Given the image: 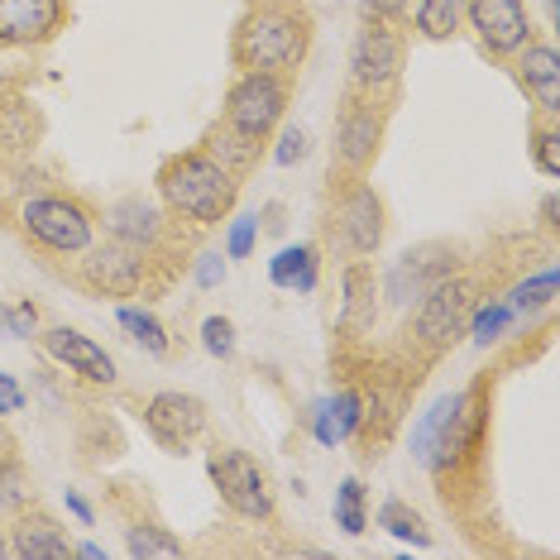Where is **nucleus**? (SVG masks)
Masks as SVG:
<instances>
[{"instance_id": "f257e3e1", "label": "nucleus", "mask_w": 560, "mask_h": 560, "mask_svg": "<svg viewBox=\"0 0 560 560\" xmlns=\"http://www.w3.org/2000/svg\"><path fill=\"white\" fill-rule=\"evenodd\" d=\"M159 201L163 211L187 225H221L240 207V177L225 168L211 149H187V154L163 159L159 168Z\"/></svg>"}, {"instance_id": "f03ea898", "label": "nucleus", "mask_w": 560, "mask_h": 560, "mask_svg": "<svg viewBox=\"0 0 560 560\" xmlns=\"http://www.w3.org/2000/svg\"><path fill=\"white\" fill-rule=\"evenodd\" d=\"M312 54V15L298 0H259L245 20L235 24L231 58L240 72H292Z\"/></svg>"}, {"instance_id": "7ed1b4c3", "label": "nucleus", "mask_w": 560, "mask_h": 560, "mask_svg": "<svg viewBox=\"0 0 560 560\" xmlns=\"http://www.w3.org/2000/svg\"><path fill=\"white\" fill-rule=\"evenodd\" d=\"M20 231L34 249L58 254V259H78L96 240V211L68 192H39L20 201Z\"/></svg>"}, {"instance_id": "20e7f679", "label": "nucleus", "mask_w": 560, "mask_h": 560, "mask_svg": "<svg viewBox=\"0 0 560 560\" xmlns=\"http://www.w3.org/2000/svg\"><path fill=\"white\" fill-rule=\"evenodd\" d=\"M288 96H292V86L278 72H240L231 82V92H225L221 125L264 149L288 116Z\"/></svg>"}, {"instance_id": "39448f33", "label": "nucleus", "mask_w": 560, "mask_h": 560, "mask_svg": "<svg viewBox=\"0 0 560 560\" xmlns=\"http://www.w3.org/2000/svg\"><path fill=\"white\" fill-rule=\"evenodd\" d=\"M475 302H479V278L451 269L422 292V302H417L412 340L422 350H431V354L451 350L455 340H460V330L469 322V312H475Z\"/></svg>"}, {"instance_id": "423d86ee", "label": "nucleus", "mask_w": 560, "mask_h": 560, "mask_svg": "<svg viewBox=\"0 0 560 560\" xmlns=\"http://www.w3.org/2000/svg\"><path fill=\"white\" fill-rule=\"evenodd\" d=\"M207 475L221 493V503L231 508L235 517L245 522H273L278 517V499H273V483L269 469L254 460L249 451H235V445H215L207 455Z\"/></svg>"}, {"instance_id": "0eeeda50", "label": "nucleus", "mask_w": 560, "mask_h": 560, "mask_svg": "<svg viewBox=\"0 0 560 560\" xmlns=\"http://www.w3.org/2000/svg\"><path fill=\"white\" fill-rule=\"evenodd\" d=\"M402 62H407V39L398 24L388 20H364L360 39L350 48V92L393 101L402 82Z\"/></svg>"}, {"instance_id": "6e6552de", "label": "nucleus", "mask_w": 560, "mask_h": 560, "mask_svg": "<svg viewBox=\"0 0 560 560\" xmlns=\"http://www.w3.org/2000/svg\"><path fill=\"white\" fill-rule=\"evenodd\" d=\"M384 135H388V101L350 92V101L336 116V168L346 177H364L374 168L378 149H384Z\"/></svg>"}, {"instance_id": "1a4fd4ad", "label": "nucleus", "mask_w": 560, "mask_h": 560, "mask_svg": "<svg viewBox=\"0 0 560 560\" xmlns=\"http://www.w3.org/2000/svg\"><path fill=\"white\" fill-rule=\"evenodd\" d=\"M465 30H475V39L489 58H517L522 48L537 39L527 0H469Z\"/></svg>"}, {"instance_id": "9d476101", "label": "nucleus", "mask_w": 560, "mask_h": 560, "mask_svg": "<svg viewBox=\"0 0 560 560\" xmlns=\"http://www.w3.org/2000/svg\"><path fill=\"white\" fill-rule=\"evenodd\" d=\"M78 264H82V283L101 292V298H135L149 273V254L120 245V240H92L78 254Z\"/></svg>"}, {"instance_id": "9b49d317", "label": "nucleus", "mask_w": 560, "mask_h": 560, "mask_svg": "<svg viewBox=\"0 0 560 560\" xmlns=\"http://www.w3.org/2000/svg\"><path fill=\"white\" fill-rule=\"evenodd\" d=\"M144 427L163 451L183 455L201 431H207V402L197 393H183V388H163L144 402Z\"/></svg>"}, {"instance_id": "f8f14e48", "label": "nucleus", "mask_w": 560, "mask_h": 560, "mask_svg": "<svg viewBox=\"0 0 560 560\" xmlns=\"http://www.w3.org/2000/svg\"><path fill=\"white\" fill-rule=\"evenodd\" d=\"M336 225H340V240H346L350 254H378L388 235V207L384 197L374 192V183L364 177H350L346 197L336 201Z\"/></svg>"}, {"instance_id": "ddd939ff", "label": "nucleus", "mask_w": 560, "mask_h": 560, "mask_svg": "<svg viewBox=\"0 0 560 560\" xmlns=\"http://www.w3.org/2000/svg\"><path fill=\"white\" fill-rule=\"evenodd\" d=\"M68 30V0H0V48H39Z\"/></svg>"}, {"instance_id": "4468645a", "label": "nucleus", "mask_w": 560, "mask_h": 560, "mask_svg": "<svg viewBox=\"0 0 560 560\" xmlns=\"http://www.w3.org/2000/svg\"><path fill=\"white\" fill-rule=\"evenodd\" d=\"M10 556H20V560H72L78 546L68 541V532H62V522L54 513L24 503L15 513V527H10Z\"/></svg>"}, {"instance_id": "2eb2a0df", "label": "nucleus", "mask_w": 560, "mask_h": 560, "mask_svg": "<svg viewBox=\"0 0 560 560\" xmlns=\"http://www.w3.org/2000/svg\"><path fill=\"white\" fill-rule=\"evenodd\" d=\"M44 350L54 354V360L68 369V374H78L86 378V384H116V360L106 354V346H96L92 336H82V330H72V326H54L44 336Z\"/></svg>"}, {"instance_id": "dca6fc26", "label": "nucleus", "mask_w": 560, "mask_h": 560, "mask_svg": "<svg viewBox=\"0 0 560 560\" xmlns=\"http://www.w3.org/2000/svg\"><path fill=\"white\" fill-rule=\"evenodd\" d=\"M513 68H517V82H522V92H527V101H537L541 116L556 120L560 116V54H556V44L532 39L513 58Z\"/></svg>"}, {"instance_id": "f3484780", "label": "nucleus", "mask_w": 560, "mask_h": 560, "mask_svg": "<svg viewBox=\"0 0 560 560\" xmlns=\"http://www.w3.org/2000/svg\"><path fill=\"white\" fill-rule=\"evenodd\" d=\"M106 231H110V240H120V245L154 254L163 245V211L149 197H120L116 207L106 211Z\"/></svg>"}, {"instance_id": "a211bd4d", "label": "nucleus", "mask_w": 560, "mask_h": 560, "mask_svg": "<svg viewBox=\"0 0 560 560\" xmlns=\"http://www.w3.org/2000/svg\"><path fill=\"white\" fill-rule=\"evenodd\" d=\"M360 422H364V398L354 388H340L336 398L316 402V441H322V445L350 441Z\"/></svg>"}, {"instance_id": "6ab92c4d", "label": "nucleus", "mask_w": 560, "mask_h": 560, "mask_svg": "<svg viewBox=\"0 0 560 560\" xmlns=\"http://www.w3.org/2000/svg\"><path fill=\"white\" fill-rule=\"evenodd\" d=\"M465 10H469V0H417L412 30L431 44H445L465 30Z\"/></svg>"}, {"instance_id": "aec40b11", "label": "nucleus", "mask_w": 560, "mask_h": 560, "mask_svg": "<svg viewBox=\"0 0 560 560\" xmlns=\"http://www.w3.org/2000/svg\"><path fill=\"white\" fill-rule=\"evenodd\" d=\"M125 556H135V560H177L183 556V541H177L168 527H159V522H135V527H125Z\"/></svg>"}, {"instance_id": "412c9836", "label": "nucleus", "mask_w": 560, "mask_h": 560, "mask_svg": "<svg viewBox=\"0 0 560 560\" xmlns=\"http://www.w3.org/2000/svg\"><path fill=\"white\" fill-rule=\"evenodd\" d=\"M269 278H273L278 288L312 292L316 288V245H288V249H278V259L269 264Z\"/></svg>"}, {"instance_id": "4be33fe9", "label": "nucleus", "mask_w": 560, "mask_h": 560, "mask_svg": "<svg viewBox=\"0 0 560 560\" xmlns=\"http://www.w3.org/2000/svg\"><path fill=\"white\" fill-rule=\"evenodd\" d=\"M378 527H384L388 537L417 546V551H427V546H431V527L422 522V513H417V508H407L402 499H388L384 508H378Z\"/></svg>"}, {"instance_id": "5701e85b", "label": "nucleus", "mask_w": 560, "mask_h": 560, "mask_svg": "<svg viewBox=\"0 0 560 560\" xmlns=\"http://www.w3.org/2000/svg\"><path fill=\"white\" fill-rule=\"evenodd\" d=\"M374 269L369 264H350L346 269V326H369L374 322Z\"/></svg>"}, {"instance_id": "b1692460", "label": "nucleus", "mask_w": 560, "mask_h": 560, "mask_svg": "<svg viewBox=\"0 0 560 560\" xmlns=\"http://www.w3.org/2000/svg\"><path fill=\"white\" fill-rule=\"evenodd\" d=\"M116 322L130 330L135 346H144L149 354H154V360H163V354H168V330H163V322H159L154 312H144V307H120Z\"/></svg>"}, {"instance_id": "393cba45", "label": "nucleus", "mask_w": 560, "mask_h": 560, "mask_svg": "<svg viewBox=\"0 0 560 560\" xmlns=\"http://www.w3.org/2000/svg\"><path fill=\"white\" fill-rule=\"evenodd\" d=\"M207 149H211V154L221 159V163H225V168H231L235 177H245V173L254 168V163H259V144H249V139H240L235 130H225V125H221V130H211Z\"/></svg>"}, {"instance_id": "a878e982", "label": "nucleus", "mask_w": 560, "mask_h": 560, "mask_svg": "<svg viewBox=\"0 0 560 560\" xmlns=\"http://www.w3.org/2000/svg\"><path fill=\"white\" fill-rule=\"evenodd\" d=\"M460 402V393H445V398H436L422 412V422L412 427V455L427 465V455H431V445H436V436H441V427H445V417H451V407Z\"/></svg>"}, {"instance_id": "bb28decb", "label": "nucleus", "mask_w": 560, "mask_h": 560, "mask_svg": "<svg viewBox=\"0 0 560 560\" xmlns=\"http://www.w3.org/2000/svg\"><path fill=\"white\" fill-rule=\"evenodd\" d=\"M24 503H30V469L15 455H0V513L15 517Z\"/></svg>"}, {"instance_id": "cd10ccee", "label": "nucleus", "mask_w": 560, "mask_h": 560, "mask_svg": "<svg viewBox=\"0 0 560 560\" xmlns=\"http://www.w3.org/2000/svg\"><path fill=\"white\" fill-rule=\"evenodd\" d=\"M336 522H340V532H346V537H360V532L369 527V517H364V483L360 479H346L336 489Z\"/></svg>"}, {"instance_id": "c85d7f7f", "label": "nucleus", "mask_w": 560, "mask_h": 560, "mask_svg": "<svg viewBox=\"0 0 560 560\" xmlns=\"http://www.w3.org/2000/svg\"><path fill=\"white\" fill-rule=\"evenodd\" d=\"M551 298H556V269H541V273L522 278V283L513 288V302H508V307L513 312H541V307H551Z\"/></svg>"}, {"instance_id": "c756f323", "label": "nucleus", "mask_w": 560, "mask_h": 560, "mask_svg": "<svg viewBox=\"0 0 560 560\" xmlns=\"http://www.w3.org/2000/svg\"><path fill=\"white\" fill-rule=\"evenodd\" d=\"M508 322H513V307L508 302H489V307H479V312H469V336L479 340V346H489V340H499L503 330H508Z\"/></svg>"}, {"instance_id": "7c9ffc66", "label": "nucleus", "mask_w": 560, "mask_h": 560, "mask_svg": "<svg viewBox=\"0 0 560 560\" xmlns=\"http://www.w3.org/2000/svg\"><path fill=\"white\" fill-rule=\"evenodd\" d=\"M532 159H537V168L546 177H560V130L556 120H546L537 135H532Z\"/></svg>"}, {"instance_id": "2f4dec72", "label": "nucleus", "mask_w": 560, "mask_h": 560, "mask_svg": "<svg viewBox=\"0 0 560 560\" xmlns=\"http://www.w3.org/2000/svg\"><path fill=\"white\" fill-rule=\"evenodd\" d=\"M201 346H207L215 360H231L235 354V322L231 316H207V322H201Z\"/></svg>"}, {"instance_id": "473e14b6", "label": "nucleus", "mask_w": 560, "mask_h": 560, "mask_svg": "<svg viewBox=\"0 0 560 560\" xmlns=\"http://www.w3.org/2000/svg\"><path fill=\"white\" fill-rule=\"evenodd\" d=\"M254 235H259V215H240V221H231V235H225V254H231V259H249Z\"/></svg>"}, {"instance_id": "72a5a7b5", "label": "nucleus", "mask_w": 560, "mask_h": 560, "mask_svg": "<svg viewBox=\"0 0 560 560\" xmlns=\"http://www.w3.org/2000/svg\"><path fill=\"white\" fill-rule=\"evenodd\" d=\"M273 159L283 163V168H288V163H298V159H307V135H302V130H283V135H278Z\"/></svg>"}, {"instance_id": "f704fd0d", "label": "nucleus", "mask_w": 560, "mask_h": 560, "mask_svg": "<svg viewBox=\"0 0 560 560\" xmlns=\"http://www.w3.org/2000/svg\"><path fill=\"white\" fill-rule=\"evenodd\" d=\"M407 10H412V0H364V20L398 24V20H407Z\"/></svg>"}, {"instance_id": "c9c22d12", "label": "nucleus", "mask_w": 560, "mask_h": 560, "mask_svg": "<svg viewBox=\"0 0 560 560\" xmlns=\"http://www.w3.org/2000/svg\"><path fill=\"white\" fill-rule=\"evenodd\" d=\"M34 326H39V312H34L30 302H20L15 312H5V336H34Z\"/></svg>"}, {"instance_id": "e433bc0d", "label": "nucleus", "mask_w": 560, "mask_h": 560, "mask_svg": "<svg viewBox=\"0 0 560 560\" xmlns=\"http://www.w3.org/2000/svg\"><path fill=\"white\" fill-rule=\"evenodd\" d=\"M221 278H225L221 254H201V259H197V283H201V288H215Z\"/></svg>"}, {"instance_id": "4c0bfd02", "label": "nucleus", "mask_w": 560, "mask_h": 560, "mask_svg": "<svg viewBox=\"0 0 560 560\" xmlns=\"http://www.w3.org/2000/svg\"><path fill=\"white\" fill-rule=\"evenodd\" d=\"M24 407V393H20V384L10 374H0V417H10V412H20Z\"/></svg>"}, {"instance_id": "58836bf2", "label": "nucleus", "mask_w": 560, "mask_h": 560, "mask_svg": "<svg viewBox=\"0 0 560 560\" xmlns=\"http://www.w3.org/2000/svg\"><path fill=\"white\" fill-rule=\"evenodd\" d=\"M68 513H72V517H78V522H82V527H92V503H86V499H82V493H78V489H68Z\"/></svg>"}, {"instance_id": "ea45409f", "label": "nucleus", "mask_w": 560, "mask_h": 560, "mask_svg": "<svg viewBox=\"0 0 560 560\" xmlns=\"http://www.w3.org/2000/svg\"><path fill=\"white\" fill-rule=\"evenodd\" d=\"M541 215H546V231H556V197L541 201Z\"/></svg>"}, {"instance_id": "a19ab883", "label": "nucleus", "mask_w": 560, "mask_h": 560, "mask_svg": "<svg viewBox=\"0 0 560 560\" xmlns=\"http://www.w3.org/2000/svg\"><path fill=\"white\" fill-rule=\"evenodd\" d=\"M78 556H86V560H101V556H106V546H92V541H86V546H78Z\"/></svg>"}, {"instance_id": "79ce46f5", "label": "nucleus", "mask_w": 560, "mask_h": 560, "mask_svg": "<svg viewBox=\"0 0 560 560\" xmlns=\"http://www.w3.org/2000/svg\"><path fill=\"white\" fill-rule=\"evenodd\" d=\"M0 556H10V541L5 537H0Z\"/></svg>"}]
</instances>
